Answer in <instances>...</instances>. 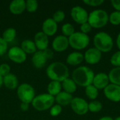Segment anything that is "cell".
Instances as JSON below:
<instances>
[{"instance_id": "7a4b0ae2", "label": "cell", "mask_w": 120, "mask_h": 120, "mask_svg": "<svg viewBox=\"0 0 120 120\" xmlns=\"http://www.w3.org/2000/svg\"><path fill=\"white\" fill-rule=\"evenodd\" d=\"M46 74L52 81L63 82L68 78L69 71L68 67L61 62H54L49 65Z\"/></svg>"}, {"instance_id": "277c9868", "label": "cell", "mask_w": 120, "mask_h": 120, "mask_svg": "<svg viewBox=\"0 0 120 120\" xmlns=\"http://www.w3.org/2000/svg\"><path fill=\"white\" fill-rule=\"evenodd\" d=\"M109 21L108 13L103 9H96L90 13L88 18V22L91 27L101 28L107 25Z\"/></svg>"}, {"instance_id": "7402d4cb", "label": "cell", "mask_w": 120, "mask_h": 120, "mask_svg": "<svg viewBox=\"0 0 120 120\" xmlns=\"http://www.w3.org/2000/svg\"><path fill=\"white\" fill-rule=\"evenodd\" d=\"M108 77L111 84L120 86V67L112 69L108 75Z\"/></svg>"}, {"instance_id": "ffe728a7", "label": "cell", "mask_w": 120, "mask_h": 120, "mask_svg": "<svg viewBox=\"0 0 120 120\" xmlns=\"http://www.w3.org/2000/svg\"><path fill=\"white\" fill-rule=\"evenodd\" d=\"M3 83L4 86L9 89H14L18 84V78L13 74H8L3 77Z\"/></svg>"}, {"instance_id": "d4e9b609", "label": "cell", "mask_w": 120, "mask_h": 120, "mask_svg": "<svg viewBox=\"0 0 120 120\" xmlns=\"http://www.w3.org/2000/svg\"><path fill=\"white\" fill-rule=\"evenodd\" d=\"M61 88H62V85L60 82L57 81H51L49 84L47 89L49 94L53 96H57L60 92Z\"/></svg>"}, {"instance_id": "836d02e7", "label": "cell", "mask_w": 120, "mask_h": 120, "mask_svg": "<svg viewBox=\"0 0 120 120\" xmlns=\"http://www.w3.org/2000/svg\"><path fill=\"white\" fill-rule=\"evenodd\" d=\"M10 71H11V68L8 64L3 63L0 65V75L2 76L3 77L10 74Z\"/></svg>"}, {"instance_id": "8992f818", "label": "cell", "mask_w": 120, "mask_h": 120, "mask_svg": "<svg viewBox=\"0 0 120 120\" xmlns=\"http://www.w3.org/2000/svg\"><path fill=\"white\" fill-rule=\"evenodd\" d=\"M69 45L75 49H84L89 45L90 42L89 37L81 32H77L72 34L68 38Z\"/></svg>"}, {"instance_id": "5bb4252c", "label": "cell", "mask_w": 120, "mask_h": 120, "mask_svg": "<svg viewBox=\"0 0 120 120\" xmlns=\"http://www.w3.org/2000/svg\"><path fill=\"white\" fill-rule=\"evenodd\" d=\"M109 77L108 75L104 72H100L94 76L93 80V85L98 89H104L109 84Z\"/></svg>"}, {"instance_id": "e575fe53", "label": "cell", "mask_w": 120, "mask_h": 120, "mask_svg": "<svg viewBox=\"0 0 120 120\" xmlns=\"http://www.w3.org/2000/svg\"><path fill=\"white\" fill-rule=\"evenodd\" d=\"M61 111H62V107L58 104V105H55L53 107H51V110H50V114L51 116L56 117V116H58V115H60Z\"/></svg>"}, {"instance_id": "b9f144b4", "label": "cell", "mask_w": 120, "mask_h": 120, "mask_svg": "<svg viewBox=\"0 0 120 120\" xmlns=\"http://www.w3.org/2000/svg\"><path fill=\"white\" fill-rule=\"evenodd\" d=\"M99 120H114L111 117H109V116H105V117H101Z\"/></svg>"}, {"instance_id": "d590c367", "label": "cell", "mask_w": 120, "mask_h": 120, "mask_svg": "<svg viewBox=\"0 0 120 120\" xmlns=\"http://www.w3.org/2000/svg\"><path fill=\"white\" fill-rule=\"evenodd\" d=\"M104 2L103 0H84V3L91 6H98Z\"/></svg>"}, {"instance_id": "83f0119b", "label": "cell", "mask_w": 120, "mask_h": 120, "mask_svg": "<svg viewBox=\"0 0 120 120\" xmlns=\"http://www.w3.org/2000/svg\"><path fill=\"white\" fill-rule=\"evenodd\" d=\"M103 108L102 103L97 101H93L89 104V110L91 112L96 113L100 112Z\"/></svg>"}, {"instance_id": "8fae6325", "label": "cell", "mask_w": 120, "mask_h": 120, "mask_svg": "<svg viewBox=\"0 0 120 120\" xmlns=\"http://www.w3.org/2000/svg\"><path fill=\"white\" fill-rule=\"evenodd\" d=\"M104 94L105 97L111 101L120 102V86L110 84L104 89Z\"/></svg>"}, {"instance_id": "9a60e30c", "label": "cell", "mask_w": 120, "mask_h": 120, "mask_svg": "<svg viewBox=\"0 0 120 120\" xmlns=\"http://www.w3.org/2000/svg\"><path fill=\"white\" fill-rule=\"evenodd\" d=\"M53 48L55 51L61 52L68 49L69 46V41L67 37L64 35L57 36L53 41Z\"/></svg>"}, {"instance_id": "f546056e", "label": "cell", "mask_w": 120, "mask_h": 120, "mask_svg": "<svg viewBox=\"0 0 120 120\" xmlns=\"http://www.w3.org/2000/svg\"><path fill=\"white\" fill-rule=\"evenodd\" d=\"M110 22L113 25H120V11H114L109 16Z\"/></svg>"}, {"instance_id": "484cf974", "label": "cell", "mask_w": 120, "mask_h": 120, "mask_svg": "<svg viewBox=\"0 0 120 120\" xmlns=\"http://www.w3.org/2000/svg\"><path fill=\"white\" fill-rule=\"evenodd\" d=\"M16 36V30L13 27H10L6 29L3 34H2V39L6 41V42H11L12 41Z\"/></svg>"}, {"instance_id": "2e32d148", "label": "cell", "mask_w": 120, "mask_h": 120, "mask_svg": "<svg viewBox=\"0 0 120 120\" xmlns=\"http://www.w3.org/2000/svg\"><path fill=\"white\" fill-rule=\"evenodd\" d=\"M58 25L53 18H47L42 24L43 32L47 36L53 35L57 31Z\"/></svg>"}, {"instance_id": "6da1fadb", "label": "cell", "mask_w": 120, "mask_h": 120, "mask_svg": "<svg viewBox=\"0 0 120 120\" xmlns=\"http://www.w3.org/2000/svg\"><path fill=\"white\" fill-rule=\"evenodd\" d=\"M72 76V80L77 85L86 87L92 84L95 75L91 68L86 66H81L73 71Z\"/></svg>"}, {"instance_id": "d6a6232c", "label": "cell", "mask_w": 120, "mask_h": 120, "mask_svg": "<svg viewBox=\"0 0 120 120\" xmlns=\"http://www.w3.org/2000/svg\"><path fill=\"white\" fill-rule=\"evenodd\" d=\"M65 16V13L61 10H58L53 13V19L56 22H60L64 20Z\"/></svg>"}, {"instance_id": "4dcf8cb0", "label": "cell", "mask_w": 120, "mask_h": 120, "mask_svg": "<svg viewBox=\"0 0 120 120\" xmlns=\"http://www.w3.org/2000/svg\"><path fill=\"white\" fill-rule=\"evenodd\" d=\"M25 8L29 12H34L38 8V2L36 0H27L25 1Z\"/></svg>"}, {"instance_id": "cb8c5ba5", "label": "cell", "mask_w": 120, "mask_h": 120, "mask_svg": "<svg viewBox=\"0 0 120 120\" xmlns=\"http://www.w3.org/2000/svg\"><path fill=\"white\" fill-rule=\"evenodd\" d=\"M61 85L63 89L65 90V91L70 94L72 93L75 92V91L77 90V84L72 79H69V78L65 79Z\"/></svg>"}, {"instance_id": "ee69618b", "label": "cell", "mask_w": 120, "mask_h": 120, "mask_svg": "<svg viewBox=\"0 0 120 120\" xmlns=\"http://www.w3.org/2000/svg\"><path fill=\"white\" fill-rule=\"evenodd\" d=\"M120 120V116L117 117H116V118H115V120Z\"/></svg>"}, {"instance_id": "603a6c76", "label": "cell", "mask_w": 120, "mask_h": 120, "mask_svg": "<svg viewBox=\"0 0 120 120\" xmlns=\"http://www.w3.org/2000/svg\"><path fill=\"white\" fill-rule=\"evenodd\" d=\"M21 49L25 53H34L37 51V47L34 42L30 39H25L21 44Z\"/></svg>"}, {"instance_id": "e0dca14e", "label": "cell", "mask_w": 120, "mask_h": 120, "mask_svg": "<svg viewBox=\"0 0 120 120\" xmlns=\"http://www.w3.org/2000/svg\"><path fill=\"white\" fill-rule=\"evenodd\" d=\"M34 44L36 47L38 48L40 51L45 50L47 49L49 44L48 36L45 34L43 32H37L34 36Z\"/></svg>"}, {"instance_id": "d6986e66", "label": "cell", "mask_w": 120, "mask_h": 120, "mask_svg": "<svg viewBox=\"0 0 120 120\" xmlns=\"http://www.w3.org/2000/svg\"><path fill=\"white\" fill-rule=\"evenodd\" d=\"M73 98L72 96L70 94H68L65 91H60L56 97L55 100L56 101V102L58 103V105H68L69 104L71 103L72 101Z\"/></svg>"}, {"instance_id": "f1b7e54d", "label": "cell", "mask_w": 120, "mask_h": 120, "mask_svg": "<svg viewBox=\"0 0 120 120\" xmlns=\"http://www.w3.org/2000/svg\"><path fill=\"white\" fill-rule=\"evenodd\" d=\"M62 32L65 37H70L75 33V28L70 23H65L62 26Z\"/></svg>"}, {"instance_id": "1f68e13d", "label": "cell", "mask_w": 120, "mask_h": 120, "mask_svg": "<svg viewBox=\"0 0 120 120\" xmlns=\"http://www.w3.org/2000/svg\"><path fill=\"white\" fill-rule=\"evenodd\" d=\"M111 64L115 68L120 67V51L115 52L110 58Z\"/></svg>"}, {"instance_id": "74e56055", "label": "cell", "mask_w": 120, "mask_h": 120, "mask_svg": "<svg viewBox=\"0 0 120 120\" xmlns=\"http://www.w3.org/2000/svg\"><path fill=\"white\" fill-rule=\"evenodd\" d=\"M7 42H6L2 37H0V56L4 55L7 51Z\"/></svg>"}, {"instance_id": "3957f363", "label": "cell", "mask_w": 120, "mask_h": 120, "mask_svg": "<svg viewBox=\"0 0 120 120\" xmlns=\"http://www.w3.org/2000/svg\"><path fill=\"white\" fill-rule=\"evenodd\" d=\"M94 44L95 48L101 53H107L111 51L113 47V39L112 37L105 32H98L94 37Z\"/></svg>"}, {"instance_id": "60d3db41", "label": "cell", "mask_w": 120, "mask_h": 120, "mask_svg": "<svg viewBox=\"0 0 120 120\" xmlns=\"http://www.w3.org/2000/svg\"><path fill=\"white\" fill-rule=\"evenodd\" d=\"M116 43H117V47L119 48L120 51V34H118L117 37V41H116Z\"/></svg>"}, {"instance_id": "7c38bea8", "label": "cell", "mask_w": 120, "mask_h": 120, "mask_svg": "<svg viewBox=\"0 0 120 120\" xmlns=\"http://www.w3.org/2000/svg\"><path fill=\"white\" fill-rule=\"evenodd\" d=\"M8 56L12 61L17 63H23L26 60V53L21 48L18 46L11 48L8 52Z\"/></svg>"}, {"instance_id": "30bf717a", "label": "cell", "mask_w": 120, "mask_h": 120, "mask_svg": "<svg viewBox=\"0 0 120 120\" xmlns=\"http://www.w3.org/2000/svg\"><path fill=\"white\" fill-rule=\"evenodd\" d=\"M71 16L72 19L78 24H83L88 22L89 14L87 11L82 7L77 6L72 8Z\"/></svg>"}, {"instance_id": "ba28073f", "label": "cell", "mask_w": 120, "mask_h": 120, "mask_svg": "<svg viewBox=\"0 0 120 120\" xmlns=\"http://www.w3.org/2000/svg\"><path fill=\"white\" fill-rule=\"evenodd\" d=\"M19 99L24 103H32L34 98V89L28 84H22L19 86L17 91Z\"/></svg>"}, {"instance_id": "44dd1931", "label": "cell", "mask_w": 120, "mask_h": 120, "mask_svg": "<svg viewBox=\"0 0 120 120\" xmlns=\"http://www.w3.org/2000/svg\"><path fill=\"white\" fill-rule=\"evenodd\" d=\"M84 55L79 52H72L68 55L66 61L69 65H77L80 64L84 60Z\"/></svg>"}, {"instance_id": "f35d334b", "label": "cell", "mask_w": 120, "mask_h": 120, "mask_svg": "<svg viewBox=\"0 0 120 120\" xmlns=\"http://www.w3.org/2000/svg\"><path fill=\"white\" fill-rule=\"evenodd\" d=\"M111 3H112L113 8H115L117 11L120 12V0H112Z\"/></svg>"}, {"instance_id": "4316f807", "label": "cell", "mask_w": 120, "mask_h": 120, "mask_svg": "<svg viewBox=\"0 0 120 120\" xmlns=\"http://www.w3.org/2000/svg\"><path fill=\"white\" fill-rule=\"evenodd\" d=\"M85 94L89 99L95 100L98 96V90L93 84H91L86 87Z\"/></svg>"}, {"instance_id": "9c48e42d", "label": "cell", "mask_w": 120, "mask_h": 120, "mask_svg": "<svg viewBox=\"0 0 120 120\" xmlns=\"http://www.w3.org/2000/svg\"><path fill=\"white\" fill-rule=\"evenodd\" d=\"M72 110L79 115H84L89 111V104L82 98H74L70 103Z\"/></svg>"}, {"instance_id": "ab89813d", "label": "cell", "mask_w": 120, "mask_h": 120, "mask_svg": "<svg viewBox=\"0 0 120 120\" xmlns=\"http://www.w3.org/2000/svg\"><path fill=\"white\" fill-rule=\"evenodd\" d=\"M29 108V103L22 102L20 103V109L22 111H27Z\"/></svg>"}, {"instance_id": "7bdbcfd3", "label": "cell", "mask_w": 120, "mask_h": 120, "mask_svg": "<svg viewBox=\"0 0 120 120\" xmlns=\"http://www.w3.org/2000/svg\"><path fill=\"white\" fill-rule=\"evenodd\" d=\"M2 84H3V77L0 75V88L2 85Z\"/></svg>"}, {"instance_id": "5b68a950", "label": "cell", "mask_w": 120, "mask_h": 120, "mask_svg": "<svg viewBox=\"0 0 120 120\" xmlns=\"http://www.w3.org/2000/svg\"><path fill=\"white\" fill-rule=\"evenodd\" d=\"M54 101V96L49 94H43L34 97L32 101V104L36 110L42 111L50 108L53 105Z\"/></svg>"}, {"instance_id": "4fadbf2b", "label": "cell", "mask_w": 120, "mask_h": 120, "mask_svg": "<svg viewBox=\"0 0 120 120\" xmlns=\"http://www.w3.org/2000/svg\"><path fill=\"white\" fill-rule=\"evenodd\" d=\"M101 56H102L101 52L94 47L88 49L85 52L84 58L88 64L95 65L99 63V61L101 59Z\"/></svg>"}, {"instance_id": "8d00e7d4", "label": "cell", "mask_w": 120, "mask_h": 120, "mask_svg": "<svg viewBox=\"0 0 120 120\" xmlns=\"http://www.w3.org/2000/svg\"><path fill=\"white\" fill-rule=\"evenodd\" d=\"M91 26L90 25V24L86 22L85 23H83L80 26V30H81V32L87 34V33H89L91 30Z\"/></svg>"}, {"instance_id": "ac0fdd59", "label": "cell", "mask_w": 120, "mask_h": 120, "mask_svg": "<svg viewBox=\"0 0 120 120\" xmlns=\"http://www.w3.org/2000/svg\"><path fill=\"white\" fill-rule=\"evenodd\" d=\"M25 8V1L24 0H13L9 5L10 11L14 14H20Z\"/></svg>"}, {"instance_id": "52a82bcc", "label": "cell", "mask_w": 120, "mask_h": 120, "mask_svg": "<svg viewBox=\"0 0 120 120\" xmlns=\"http://www.w3.org/2000/svg\"><path fill=\"white\" fill-rule=\"evenodd\" d=\"M53 56V52L49 49H46L43 51H36L32 58V62L37 68H42L46 63L49 59H51Z\"/></svg>"}]
</instances>
